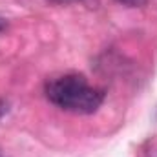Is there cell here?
<instances>
[{
	"label": "cell",
	"instance_id": "1",
	"mask_svg": "<svg viewBox=\"0 0 157 157\" xmlns=\"http://www.w3.org/2000/svg\"><path fill=\"white\" fill-rule=\"evenodd\" d=\"M44 93L46 99L57 108L78 115L95 113L106 99L104 90L93 88L78 73H68L49 78L44 86Z\"/></svg>",
	"mask_w": 157,
	"mask_h": 157
},
{
	"label": "cell",
	"instance_id": "2",
	"mask_svg": "<svg viewBox=\"0 0 157 157\" xmlns=\"http://www.w3.org/2000/svg\"><path fill=\"white\" fill-rule=\"evenodd\" d=\"M143 155L144 157H157V141H148L143 148Z\"/></svg>",
	"mask_w": 157,
	"mask_h": 157
},
{
	"label": "cell",
	"instance_id": "3",
	"mask_svg": "<svg viewBox=\"0 0 157 157\" xmlns=\"http://www.w3.org/2000/svg\"><path fill=\"white\" fill-rule=\"evenodd\" d=\"M117 2L124 4V6H130V7H143V6H146L148 0H117Z\"/></svg>",
	"mask_w": 157,
	"mask_h": 157
},
{
	"label": "cell",
	"instance_id": "4",
	"mask_svg": "<svg viewBox=\"0 0 157 157\" xmlns=\"http://www.w3.org/2000/svg\"><path fill=\"white\" fill-rule=\"evenodd\" d=\"M7 110H9V104H7V101L0 99V117H2V115H6V113H7Z\"/></svg>",
	"mask_w": 157,
	"mask_h": 157
},
{
	"label": "cell",
	"instance_id": "5",
	"mask_svg": "<svg viewBox=\"0 0 157 157\" xmlns=\"http://www.w3.org/2000/svg\"><path fill=\"white\" fill-rule=\"evenodd\" d=\"M55 4H75V2H86V0H51Z\"/></svg>",
	"mask_w": 157,
	"mask_h": 157
},
{
	"label": "cell",
	"instance_id": "6",
	"mask_svg": "<svg viewBox=\"0 0 157 157\" xmlns=\"http://www.w3.org/2000/svg\"><path fill=\"white\" fill-rule=\"evenodd\" d=\"M6 26H7V22H6L4 18H0V31H4V29H6Z\"/></svg>",
	"mask_w": 157,
	"mask_h": 157
},
{
	"label": "cell",
	"instance_id": "7",
	"mask_svg": "<svg viewBox=\"0 0 157 157\" xmlns=\"http://www.w3.org/2000/svg\"><path fill=\"white\" fill-rule=\"evenodd\" d=\"M0 157H7V155H4V154H2V152H0Z\"/></svg>",
	"mask_w": 157,
	"mask_h": 157
}]
</instances>
